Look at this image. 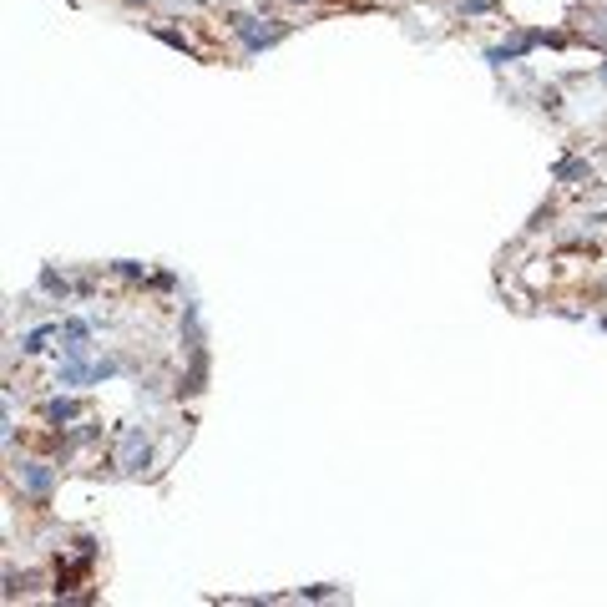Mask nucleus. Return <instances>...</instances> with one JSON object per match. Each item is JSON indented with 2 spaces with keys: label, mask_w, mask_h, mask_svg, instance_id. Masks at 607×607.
<instances>
[{
  "label": "nucleus",
  "mask_w": 607,
  "mask_h": 607,
  "mask_svg": "<svg viewBox=\"0 0 607 607\" xmlns=\"http://www.w3.org/2000/svg\"><path fill=\"white\" fill-rule=\"evenodd\" d=\"M334 5H339V0H334ZM350 5H359V0H350Z\"/></svg>",
  "instance_id": "f257e3e1"
}]
</instances>
